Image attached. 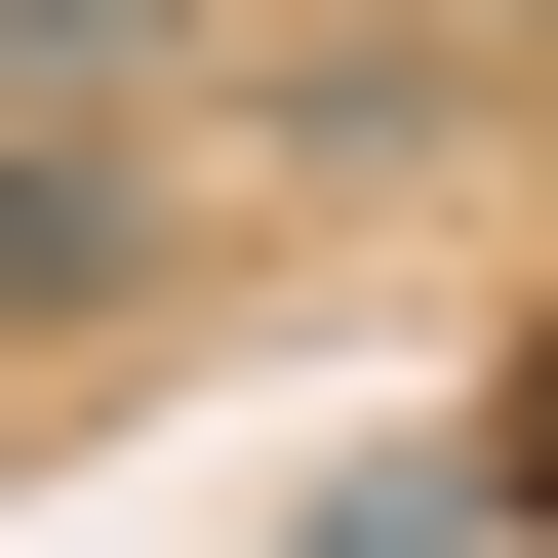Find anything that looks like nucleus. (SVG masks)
I'll use <instances>...</instances> for the list:
<instances>
[{
	"mask_svg": "<svg viewBox=\"0 0 558 558\" xmlns=\"http://www.w3.org/2000/svg\"><path fill=\"white\" fill-rule=\"evenodd\" d=\"M478 40H558V0H478Z\"/></svg>",
	"mask_w": 558,
	"mask_h": 558,
	"instance_id": "20e7f679",
	"label": "nucleus"
},
{
	"mask_svg": "<svg viewBox=\"0 0 558 558\" xmlns=\"http://www.w3.org/2000/svg\"><path fill=\"white\" fill-rule=\"evenodd\" d=\"M478 478H519V519H558V360H519V439H478Z\"/></svg>",
	"mask_w": 558,
	"mask_h": 558,
	"instance_id": "7ed1b4c3",
	"label": "nucleus"
},
{
	"mask_svg": "<svg viewBox=\"0 0 558 558\" xmlns=\"http://www.w3.org/2000/svg\"><path fill=\"white\" fill-rule=\"evenodd\" d=\"M199 81V0H0V160H81V120Z\"/></svg>",
	"mask_w": 558,
	"mask_h": 558,
	"instance_id": "f257e3e1",
	"label": "nucleus"
},
{
	"mask_svg": "<svg viewBox=\"0 0 558 558\" xmlns=\"http://www.w3.org/2000/svg\"><path fill=\"white\" fill-rule=\"evenodd\" d=\"M120 240H160V160H0V319H81Z\"/></svg>",
	"mask_w": 558,
	"mask_h": 558,
	"instance_id": "f03ea898",
	"label": "nucleus"
}]
</instances>
